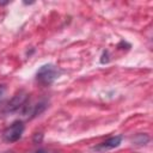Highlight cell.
Masks as SVG:
<instances>
[{
	"label": "cell",
	"instance_id": "obj_1",
	"mask_svg": "<svg viewBox=\"0 0 153 153\" xmlns=\"http://www.w3.org/2000/svg\"><path fill=\"white\" fill-rule=\"evenodd\" d=\"M60 75V71L55 65L48 63V65H43L36 74V79L39 84L42 85H50L51 82L55 81V79H57V76Z\"/></svg>",
	"mask_w": 153,
	"mask_h": 153
},
{
	"label": "cell",
	"instance_id": "obj_2",
	"mask_svg": "<svg viewBox=\"0 0 153 153\" xmlns=\"http://www.w3.org/2000/svg\"><path fill=\"white\" fill-rule=\"evenodd\" d=\"M24 131V124L20 121H16L13 122L10 127H7L2 134L4 140L6 142H14L18 141L22 137V134Z\"/></svg>",
	"mask_w": 153,
	"mask_h": 153
},
{
	"label": "cell",
	"instance_id": "obj_3",
	"mask_svg": "<svg viewBox=\"0 0 153 153\" xmlns=\"http://www.w3.org/2000/svg\"><path fill=\"white\" fill-rule=\"evenodd\" d=\"M26 100H27V94H26V92L19 91V92H18L16 96H13V98L8 102V104H7V106H6V111L12 112V111L18 110L19 108H22V106L25 105V102H26Z\"/></svg>",
	"mask_w": 153,
	"mask_h": 153
},
{
	"label": "cell",
	"instance_id": "obj_4",
	"mask_svg": "<svg viewBox=\"0 0 153 153\" xmlns=\"http://www.w3.org/2000/svg\"><path fill=\"white\" fill-rule=\"evenodd\" d=\"M121 141H122V136H121V135H117V136L110 137V139H108L106 141L99 143V145L96 146L93 149H96V151H98V152H104V151H108V149H112V148L120 146Z\"/></svg>",
	"mask_w": 153,
	"mask_h": 153
},
{
	"label": "cell",
	"instance_id": "obj_5",
	"mask_svg": "<svg viewBox=\"0 0 153 153\" xmlns=\"http://www.w3.org/2000/svg\"><path fill=\"white\" fill-rule=\"evenodd\" d=\"M45 103L44 102H38L33 105H24V110H23V114L25 116H37L39 115L44 109H45Z\"/></svg>",
	"mask_w": 153,
	"mask_h": 153
},
{
	"label": "cell",
	"instance_id": "obj_6",
	"mask_svg": "<svg viewBox=\"0 0 153 153\" xmlns=\"http://www.w3.org/2000/svg\"><path fill=\"white\" fill-rule=\"evenodd\" d=\"M5 93H6V86L5 85H0V102L2 100Z\"/></svg>",
	"mask_w": 153,
	"mask_h": 153
},
{
	"label": "cell",
	"instance_id": "obj_7",
	"mask_svg": "<svg viewBox=\"0 0 153 153\" xmlns=\"http://www.w3.org/2000/svg\"><path fill=\"white\" fill-rule=\"evenodd\" d=\"M35 153H47V152H45V151H43V149H39V151L35 152Z\"/></svg>",
	"mask_w": 153,
	"mask_h": 153
}]
</instances>
